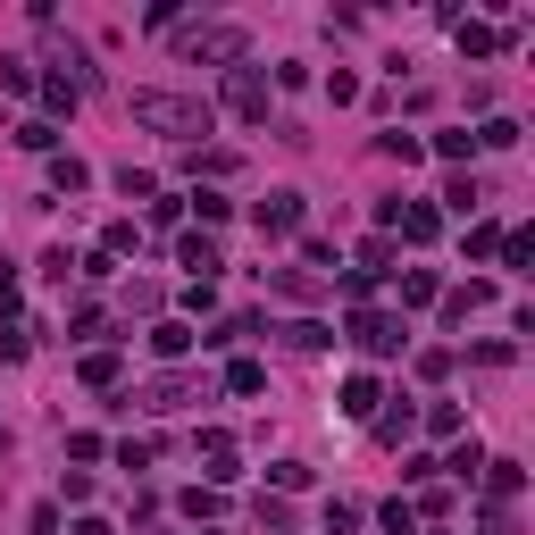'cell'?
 <instances>
[{
    "label": "cell",
    "instance_id": "obj_27",
    "mask_svg": "<svg viewBox=\"0 0 535 535\" xmlns=\"http://www.w3.org/2000/svg\"><path fill=\"white\" fill-rule=\"evenodd\" d=\"M435 293H444V285H435L427 268H410V276H402V301H410V310H418V301H435Z\"/></svg>",
    "mask_w": 535,
    "mask_h": 535
},
{
    "label": "cell",
    "instance_id": "obj_23",
    "mask_svg": "<svg viewBox=\"0 0 535 535\" xmlns=\"http://www.w3.org/2000/svg\"><path fill=\"white\" fill-rule=\"evenodd\" d=\"M477 143H485V151H510V143H519V126H510V118H485Z\"/></svg>",
    "mask_w": 535,
    "mask_h": 535
},
{
    "label": "cell",
    "instance_id": "obj_21",
    "mask_svg": "<svg viewBox=\"0 0 535 535\" xmlns=\"http://www.w3.org/2000/svg\"><path fill=\"white\" fill-rule=\"evenodd\" d=\"M0 92H34V59H0Z\"/></svg>",
    "mask_w": 535,
    "mask_h": 535
},
{
    "label": "cell",
    "instance_id": "obj_1",
    "mask_svg": "<svg viewBox=\"0 0 535 535\" xmlns=\"http://www.w3.org/2000/svg\"><path fill=\"white\" fill-rule=\"evenodd\" d=\"M134 126L193 143V134H209V101H193V92H134Z\"/></svg>",
    "mask_w": 535,
    "mask_h": 535
},
{
    "label": "cell",
    "instance_id": "obj_3",
    "mask_svg": "<svg viewBox=\"0 0 535 535\" xmlns=\"http://www.w3.org/2000/svg\"><path fill=\"white\" fill-rule=\"evenodd\" d=\"M352 343H360V352H377V360H393V352H402V318H385V310H352Z\"/></svg>",
    "mask_w": 535,
    "mask_h": 535
},
{
    "label": "cell",
    "instance_id": "obj_29",
    "mask_svg": "<svg viewBox=\"0 0 535 535\" xmlns=\"http://www.w3.org/2000/svg\"><path fill=\"white\" fill-rule=\"evenodd\" d=\"M34 352V327H0V360H26Z\"/></svg>",
    "mask_w": 535,
    "mask_h": 535
},
{
    "label": "cell",
    "instance_id": "obj_16",
    "mask_svg": "<svg viewBox=\"0 0 535 535\" xmlns=\"http://www.w3.org/2000/svg\"><path fill=\"white\" fill-rule=\"evenodd\" d=\"M184 209H201V226H226V218H235V201H226V193H209V184H201V193L184 201Z\"/></svg>",
    "mask_w": 535,
    "mask_h": 535
},
{
    "label": "cell",
    "instance_id": "obj_2",
    "mask_svg": "<svg viewBox=\"0 0 535 535\" xmlns=\"http://www.w3.org/2000/svg\"><path fill=\"white\" fill-rule=\"evenodd\" d=\"M226 109H235L243 126L268 118V76H260V67H226Z\"/></svg>",
    "mask_w": 535,
    "mask_h": 535
},
{
    "label": "cell",
    "instance_id": "obj_26",
    "mask_svg": "<svg viewBox=\"0 0 535 535\" xmlns=\"http://www.w3.org/2000/svg\"><path fill=\"white\" fill-rule=\"evenodd\" d=\"M444 201H452V209H460V218H469V209H477V201H485V193H477V176H452V184H444Z\"/></svg>",
    "mask_w": 535,
    "mask_h": 535
},
{
    "label": "cell",
    "instance_id": "obj_4",
    "mask_svg": "<svg viewBox=\"0 0 535 535\" xmlns=\"http://www.w3.org/2000/svg\"><path fill=\"white\" fill-rule=\"evenodd\" d=\"M251 42H243V26H201V34H184V59H243Z\"/></svg>",
    "mask_w": 535,
    "mask_h": 535
},
{
    "label": "cell",
    "instance_id": "obj_25",
    "mask_svg": "<svg viewBox=\"0 0 535 535\" xmlns=\"http://www.w3.org/2000/svg\"><path fill=\"white\" fill-rule=\"evenodd\" d=\"M226 385H235V393H260L268 368H260V360H235V368H226Z\"/></svg>",
    "mask_w": 535,
    "mask_h": 535
},
{
    "label": "cell",
    "instance_id": "obj_30",
    "mask_svg": "<svg viewBox=\"0 0 535 535\" xmlns=\"http://www.w3.org/2000/svg\"><path fill=\"white\" fill-rule=\"evenodd\" d=\"M502 251V226H469V260H494Z\"/></svg>",
    "mask_w": 535,
    "mask_h": 535
},
{
    "label": "cell",
    "instance_id": "obj_6",
    "mask_svg": "<svg viewBox=\"0 0 535 535\" xmlns=\"http://www.w3.org/2000/svg\"><path fill=\"white\" fill-rule=\"evenodd\" d=\"M260 235H301V193H268L260 201Z\"/></svg>",
    "mask_w": 535,
    "mask_h": 535
},
{
    "label": "cell",
    "instance_id": "obj_19",
    "mask_svg": "<svg viewBox=\"0 0 535 535\" xmlns=\"http://www.w3.org/2000/svg\"><path fill=\"white\" fill-rule=\"evenodd\" d=\"M385 159H402V168H418V159H427V143H418V134H402V126H393V134H385Z\"/></svg>",
    "mask_w": 535,
    "mask_h": 535
},
{
    "label": "cell",
    "instance_id": "obj_7",
    "mask_svg": "<svg viewBox=\"0 0 535 535\" xmlns=\"http://www.w3.org/2000/svg\"><path fill=\"white\" fill-rule=\"evenodd\" d=\"M176 260L193 268V285H209V276H218V243H209V235H184V243H176Z\"/></svg>",
    "mask_w": 535,
    "mask_h": 535
},
{
    "label": "cell",
    "instance_id": "obj_9",
    "mask_svg": "<svg viewBox=\"0 0 535 535\" xmlns=\"http://www.w3.org/2000/svg\"><path fill=\"white\" fill-rule=\"evenodd\" d=\"M452 42H460L469 59H494V51H502V34H494V26H469V17H452Z\"/></svg>",
    "mask_w": 535,
    "mask_h": 535
},
{
    "label": "cell",
    "instance_id": "obj_15",
    "mask_svg": "<svg viewBox=\"0 0 535 535\" xmlns=\"http://www.w3.org/2000/svg\"><path fill=\"white\" fill-rule=\"evenodd\" d=\"M285 343H293V352H327V343H335V335H327V327H318V318H293V327H285Z\"/></svg>",
    "mask_w": 535,
    "mask_h": 535
},
{
    "label": "cell",
    "instance_id": "obj_12",
    "mask_svg": "<svg viewBox=\"0 0 535 535\" xmlns=\"http://www.w3.org/2000/svg\"><path fill=\"white\" fill-rule=\"evenodd\" d=\"M377 402H385L377 377H352V385H343V418H377Z\"/></svg>",
    "mask_w": 535,
    "mask_h": 535
},
{
    "label": "cell",
    "instance_id": "obj_28",
    "mask_svg": "<svg viewBox=\"0 0 535 535\" xmlns=\"http://www.w3.org/2000/svg\"><path fill=\"white\" fill-rule=\"evenodd\" d=\"M84 385H118V352H92L84 360Z\"/></svg>",
    "mask_w": 535,
    "mask_h": 535
},
{
    "label": "cell",
    "instance_id": "obj_11",
    "mask_svg": "<svg viewBox=\"0 0 535 535\" xmlns=\"http://www.w3.org/2000/svg\"><path fill=\"white\" fill-rule=\"evenodd\" d=\"M151 352H159V360H184V352H193V327H176V318H159V327H151Z\"/></svg>",
    "mask_w": 535,
    "mask_h": 535
},
{
    "label": "cell",
    "instance_id": "obj_13",
    "mask_svg": "<svg viewBox=\"0 0 535 535\" xmlns=\"http://www.w3.org/2000/svg\"><path fill=\"white\" fill-rule=\"evenodd\" d=\"M385 268H393V235H368V243H360V268H352V276H368V285H377Z\"/></svg>",
    "mask_w": 535,
    "mask_h": 535
},
{
    "label": "cell",
    "instance_id": "obj_18",
    "mask_svg": "<svg viewBox=\"0 0 535 535\" xmlns=\"http://www.w3.org/2000/svg\"><path fill=\"white\" fill-rule=\"evenodd\" d=\"M268 285H276V293H285V301H318V276H293V268H276V276H268Z\"/></svg>",
    "mask_w": 535,
    "mask_h": 535
},
{
    "label": "cell",
    "instance_id": "obj_14",
    "mask_svg": "<svg viewBox=\"0 0 535 535\" xmlns=\"http://www.w3.org/2000/svg\"><path fill=\"white\" fill-rule=\"evenodd\" d=\"M435 301H444V318L460 327V318H469V310H485V285H452V293H435Z\"/></svg>",
    "mask_w": 535,
    "mask_h": 535
},
{
    "label": "cell",
    "instance_id": "obj_17",
    "mask_svg": "<svg viewBox=\"0 0 535 535\" xmlns=\"http://www.w3.org/2000/svg\"><path fill=\"white\" fill-rule=\"evenodd\" d=\"M184 402H193V377H159L151 385V410H184Z\"/></svg>",
    "mask_w": 535,
    "mask_h": 535
},
{
    "label": "cell",
    "instance_id": "obj_33",
    "mask_svg": "<svg viewBox=\"0 0 535 535\" xmlns=\"http://www.w3.org/2000/svg\"><path fill=\"white\" fill-rule=\"evenodd\" d=\"M76 535H109V527H101V519H76Z\"/></svg>",
    "mask_w": 535,
    "mask_h": 535
},
{
    "label": "cell",
    "instance_id": "obj_31",
    "mask_svg": "<svg viewBox=\"0 0 535 535\" xmlns=\"http://www.w3.org/2000/svg\"><path fill=\"white\" fill-rule=\"evenodd\" d=\"M385 535H418V510L410 502H385Z\"/></svg>",
    "mask_w": 535,
    "mask_h": 535
},
{
    "label": "cell",
    "instance_id": "obj_5",
    "mask_svg": "<svg viewBox=\"0 0 535 535\" xmlns=\"http://www.w3.org/2000/svg\"><path fill=\"white\" fill-rule=\"evenodd\" d=\"M385 226H393V235H402V243H435V226H444V218H435V209L427 201H385Z\"/></svg>",
    "mask_w": 535,
    "mask_h": 535
},
{
    "label": "cell",
    "instance_id": "obj_10",
    "mask_svg": "<svg viewBox=\"0 0 535 535\" xmlns=\"http://www.w3.org/2000/svg\"><path fill=\"white\" fill-rule=\"evenodd\" d=\"M519 485H527V469H519V460H485V494H494V502H510Z\"/></svg>",
    "mask_w": 535,
    "mask_h": 535
},
{
    "label": "cell",
    "instance_id": "obj_22",
    "mask_svg": "<svg viewBox=\"0 0 535 535\" xmlns=\"http://www.w3.org/2000/svg\"><path fill=\"white\" fill-rule=\"evenodd\" d=\"M469 151H477V134H460V126H452V134H435V159H452V168H460Z\"/></svg>",
    "mask_w": 535,
    "mask_h": 535
},
{
    "label": "cell",
    "instance_id": "obj_8",
    "mask_svg": "<svg viewBox=\"0 0 535 535\" xmlns=\"http://www.w3.org/2000/svg\"><path fill=\"white\" fill-rule=\"evenodd\" d=\"M34 92H42V109H51V118H76V101H84V92H76V76H42Z\"/></svg>",
    "mask_w": 535,
    "mask_h": 535
},
{
    "label": "cell",
    "instance_id": "obj_24",
    "mask_svg": "<svg viewBox=\"0 0 535 535\" xmlns=\"http://www.w3.org/2000/svg\"><path fill=\"white\" fill-rule=\"evenodd\" d=\"M51 184H59V193H84L92 176H84V159H51Z\"/></svg>",
    "mask_w": 535,
    "mask_h": 535
},
{
    "label": "cell",
    "instance_id": "obj_32",
    "mask_svg": "<svg viewBox=\"0 0 535 535\" xmlns=\"http://www.w3.org/2000/svg\"><path fill=\"white\" fill-rule=\"evenodd\" d=\"M0 301H17V268L9 260H0Z\"/></svg>",
    "mask_w": 535,
    "mask_h": 535
},
{
    "label": "cell",
    "instance_id": "obj_20",
    "mask_svg": "<svg viewBox=\"0 0 535 535\" xmlns=\"http://www.w3.org/2000/svg\"><path fill=\"white\" fill-rule=\"evenodd\" d=\"M368 427H377V444H402V435H410V410H377Z\"/></svg>",
    "mask_w": 535,
    "mask_h": 535
},
{
    "label": "cell",
    "instance_id": "obj_34",
    "mask_svg": "<svg viewBox=\"0 0 535 535\" xmlns=\"http://www.w3.org/2000/svg\"><path fill=\"white\" fill-rule=\"evenodd\" d=\"M0 452H9V427H0Z\"/></svg>",
    "mask_w": 535,
    "mask_h": 535
}]
</instances>
